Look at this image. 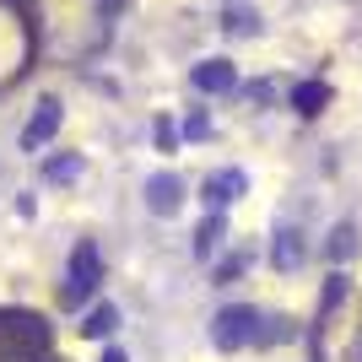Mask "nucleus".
I'll use <instances>...</instances> for the list:
<instances>
[{
	"label": "nucleus",
	"mask_w": 362,
	"mask_h": 362,
	"mask_svg": "<svg viewBox=\"0 0 362 362\" xmlns=\"http://www.w3.org/2000/svg\"><path fill=\"white\" fill-rule=\"evenodd\" d=\"M98 281H103V255H98V243H76L71 265H65L60 303H65V308H87V298L98 292Z\"/></svg>",
	"instance_id": "obj_1"
},
{
	"label": "nucleus",
	"mask_w": 362,
	"mask_h": 362,
	"mask_svg": "<svg viewBox=\"0 0 362 362\" xmlns=\"http://www.w3.org/2000/svg\"><path fill=\"white\" fill-rule=\"evenodd\" d=\"M259 325H265V314H259V308H249V303H227L222 314L211 319V341H216L222 351L255 346V341H259Z\"/></svg>",
	"instance_id": "obj_2"
},
{
	"label": "nucleus",
	"mask_w": 362,
	"mask_h": 362,
	"mask_svg": "<svg viewBox=\"0 0 362 362\" xmlns=\"http://www.w3.org/2000/svg\"><path fill=\"white\" fill-rule=\"evenodd\" d=\"M60 103L54 98H38V108H33V119L22 124V151H38V146H49L54 141V130H60Z\"/></svg>",
	"instance_id": "obj_3"
},
{
	"label": "nucleus",
	"mask_w": 362,
	"mask_h": 362,
	"mask_svg": "<svg viewBox=\"0 0 362 362\" xmlns=\"http://www.w3.org/2000/svg\"><path fill=\"white\" fill-rule=\"evenodd\" d=\"M146 206L157 216H179V206H184V179L179 173H151L146 179Z\"/></svg>",
	"instance_id": "obj_4"
},
{
	"label": "nucleus",
	"mask_w": 362,
	"mask_h": 362,
	"mask_svg": "<svg viewBox=\"0 0 362 362\" xmlns=\"http://www.w3.org/2000/svg\"><path fill=\"white\" fill-rule=\"evenodd\" d=\"M189 81H195V92L216 98V92H233V87H238V71H233V60H200L195 71H189Z\"/></svg>",
	"instance_id": "obj_5"
},
{
	"label": "nucleus",
	"mask_w": 362,
	"mask_h": 362,
	"mask_svg": "<svg viewBox=\"0 0 362 362\" xmlns=\"http://www.w3.org/2000/svg\"><path fill=\"white\" fill-rule=\"evenodd\" d=\"M238 195H249V173H243V168H222V173L206 179V200H211V211L233 206Z\"/></svg>",
	"instance_id": "obj_6"
},
{
	"label": "nucleus",
	"mask_w": 362,
	"mask_h": 362,
	"mask_svg": "<svg viewBox=\"0 0 362 362\" xmlns=\"http://www.w3.org/2000/svg\"><path fill=\"white\" fill-rule=\"evenodd\" d=\"M303 259H308V249H303V233H298V227H276L271 265H276V271H298Z\"/></svg>",
	"instance_id": "obj_7"
},
{
	"label": "nucleus",
	"mask_w": 362,
	"mask_h": 362,
	"mask_svg": "<svg viewBox=\"0 0 362 362\" xmlns=\"http://www.w3.org/2000/svg\"><path fill=\"white\" fill-rule=\"evenodd\" d=\"M325 103H330V87H325V81H298V87H292V108H298L303 119L325 114Z\"/></svg>",
	"instance_id": "obj_8"
},
{
	"label": "nucleus",
	"mask_w": 362,
	"mask_h": 362,
	"mask_svg": "<svg viewBox=\"0 0 362 362\" xmlns=\"http://www.w3.org/2000/svg\"><path fill=\"white\" fill-rule=\"evenodd\" d=\"M114 330H119V308H114V303H98V308L81 319V335H87V341H108Z\"/></svg>",
	"instance_id": "obj_9"
},
{
	"label": "nucleus",
	"mask_w": 362,
	"mask_h": 362,
	"mask_svg": "<svg viewBox=\"0 0 362 362\" xmlns=\"http://www.w3.org/2000/svg\"><path fill=\"white\" fill-rule=\"evenodd\" d=\"M222 233H227V216L211 211L206 222H200V233H195V259H211V255H216V243H222Z\"/></svg>",
	"instance_id": "obj_10"
},
{
	"label": "nucleus",
	"mask_w": 362,
	"mask_h": 362,
	"mask_svg": "<svg viewBox=\"0 0 362 362\" xmlns=\"http://www.w3.org/2000/svg\"><path fill=\"white\" fill-rule=\"evenodd\" d=\"M81 173H87V163H81L76 151H65V157H49V163H44V179H49V184H76Z\"/></svg>",
	"instance_id": "obj_11"
},
{
	"label": "nucleus",
	"mask_w": 362,
	"mask_h": 362,
	"mask_svg": "<svg viewBox=\"0 0 362 362\" xmlns=\"http://www.w3.org/2000/svg\"><path fill=\"white\" fill-rule=\"evenodd\" d=\"M325 249H330L335 265H341V259H351V255H357V222H335V233H330V243H325Z\"/></svg>",
	"instance_id": "obj_12"
},
{
	"label": "nucleus",
	"mask_w": 362,
	"mask_h": 362,
	"mask_svg": "<svg viewBox=\"0 0 362 362\" xmlns=\"http://www.w3.org/2000/svg\"><path fill=\"white\" fill-rule=\"evenodd\" d=\"M292 335H298V325H292V319H265V330H259L255 346H276V341H292Z\"/></svg>",
	"instance_id": "obj_13"
},
{
	"label": "nucleus",
	"mask_w": 362,
	"mask_h": 362,
	"mask_svg": "<svg viewBox=\"0 0 362 362\" xmlns=\"http://www.w3.org/2000/svg\"><path fill=\"white\" fill-rule=\"evenodd\" d=\"M179 136H189V141H206V136H211V114H206V108H195V114H189V119L179 124Z\"/></svg>",
	"instance_id": "obj_14"
},
{
	"label": "nucleus",
	"mask_w": 362,
	"mask_h": 362,
	"mask_svg": "<svg viewBox=\"0 0 362 362\" xmlns=\"http://www.w3.org/2000/svg\"><path fill=\"white\" fill-rule=\"evenodd\" d=\"M151 141H157V151H173V146H179V124L157 119V124H151Z\"/></svg>",
	"instance_id": "obj_15"
},
{
	"label": "nucleus",
	"mask_w": 362,
	"mask_h": 362,
	"mask_svg": "<svg viewBox=\"0 0 362 362\" xmlns=\"http://www.w3.org/2000/svg\"><path fill=\"white\" fill-rule=\"evenodd\" d=\"M227 33H259V16L255 11H227Z\"/></svg>",
	"instance_id": "obj_16"
},
{
	"label": "nucleus",
	"mask_w": 362,
	"mask_h": 362,
	"mask_svg": "<svg viewBox=\"0 0 362 362\" xmlns=\"http://www.w3.org/2000/svg\"><path fill=\"white\" fill-rule=\"evenodd\" d=\"M243 265H249V249H243V255H227L222 265H216V281H233V276H238Z\"/></svg>",
	"instance_id": "obj_17"
},
{
	"label": "nucleus",
	"mask_w": 362,
	"mask_h": 362,
	"mask_svg": "<svg viewBox=\"0 0 362 362\" xmlns=\"http://www.w3.org/2000/svg\"><path fill=\"white\" fill-rule=\"evenodd\" d=\"M341 298H346V276H330V287H325V314H330Z\"/></svg>",
	"instance_id": "obj_18"
},
{
	"label": "nucleus",
	"mask_w": 362,
	"mask_h": 362,
	"mask_svg": "<svg viewBox=\"0 0 362 362\" xmlns=\"http://www.w3.org/2000/svg\"><path fill=\"white\" fill-rule=\"evenodd\" d=\"M103 362H130V357H124V351H119V346H114V351H108V357H103Z\"/></svg>",
	"instance_id": "obj_19"
}]
</instances>
